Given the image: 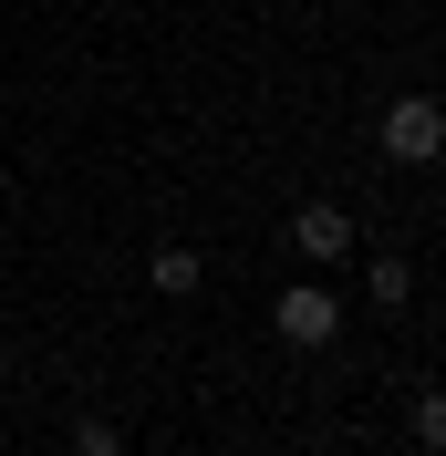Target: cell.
I'll return each mask as SVG.
<instances>
[{
	"label": "cell",
	"mask_w": 446,
	"mask_h": 456,
	"mask_svg": "<svg viewBox=\"0 0 446 456\" xmlns=\"http://www.w3.org/2000/svg\"><path fill=\"white\" fill-rule=\"evenodd\" d=\"M374 135H384L394 167H436V156H446V104L405 94V104H384V125H374Z\"/></svg>",
	"instance_id": "obj_2"
},
{
	"label": "cell",
	"mask_w": 446,
	"mask_h": 456,
	"mask_svg": "<svg viewBox=\"0 0 446 456\" xmlns=\"http://www.w3.org/2000/svg\"><path fill=\"white\" fill-rule=\"evenodd\" d=\"M405 426H416V446H446V384H425V395H416V415H405Z\"/></svg>",
	"instance_id": "obj_6"
},
{
	"label": "cell",
	"mask_w": 446,
	"mask_h": 456,
	"mask_svg": "<svg viewBox=\"0 0 446 456\" xmlns=\"http://www.w3.org/2000/svg\"><path fill=\"white\" fill-rule=\"evenodd\" d=\"M73 456H125V426H104V415H84V426H73Z\"/></svg>",
	"instance_id": "obj_7"
},
{
	"label": "cell",
	"mask_w": 446,
	"mask_h": 456,
	"mask_svg": "<svg viewBox=\"0 0 446 456\" xmlns=\"http://www.w3.org/2000/svg\"><path fill=\"white\" fill-rule=\"evenodd\" d=\"M291 249L301 259H353V218H343L333 198H311L301 218H291Z\"/></svg>",
	"instance_id": "obj_3"
},
{
	"label": "cell",
	"mask_w": 446,
	"mask_h": 456,
	"mask_svg": "<svg viewBox=\"0 0 446 456\" xmlns=\"http://www.w3.org/2000/svg\"><path fill=\"white\" fill-rule=\"evenodd\" d=\"M270 332L291 342V353H322V342L343 332V301H333V290H322V281H291V290H280V301H270Z\"/></svg>",
	"instance_id": "obj_1"
},
{
	"label": "cell",
	"mask_w": 446,
	"mask_h": 456,
	"mask_svg": "<svg viewBox=\"0 0 446 456\" xmlns=\"http://www.w3.org/2000/svg\"><path fill=\"white\" fill-rule=\"evenodd\" d=\"M363 290H374V312H405V301H416V259H374Z\"/></svg>",
	"instance_id": "obj_5"
},
{
	"label": "cell",
	"mask_w": 446,
	"mask_h": 456,
	"mask_svg": "<svg viewBox=\"0 0 446 456\" xmlns=\"http://www.w3.org/2000/svg\"><path fill=\"white\" fill-rule=\"evenodd\" d=\"M145 281L167 290V301H187V290H197V281H208V259H197V249H177V239H167V249L145 259Z\"/></svg>",
	"instance_id": "obj_4"
}]
</instances>
